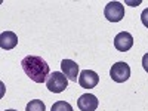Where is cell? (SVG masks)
<instances>
[{"mask_svg": "<svg viewBox=\"0 0 148 111\" xmlns=\"http://www.w3.org/2000/svg\"><path fill=\"white\" fill-rule=\"evenodd\" d=\"M21 67L24 73L34 82V83H46L49 74V64L37 55H28L21 61Z\"/></svg>", "mask_w": 148, "mask_h": 111, "instance_id": "6da1fadb", "label": "cell"}, {"mask_svg": "<svg viewBox=\"0 0 148 111\" xmlns=\"http://www.w3.org/2000/svg\"><path fill=\"white\" fill-rule=\"evenodd\" d=\"M46 88L53 93H61L68 88V79L64 73L53 71L46 80Z\"/></svg>", "mask_w": 148, "mask_h": 111, "instance_id": "7a4b0ae2", "label": "cell"}, {"mask_svg": "<svg viewBox=\"0 0 148 111\" xmlns=\"http://www.w3.org/2000/svg\"><path fill=\"white\" fill-rule=\"evenodd\" d=\"M110 77L116 83L126 82L130 77V67L126 62H123V61L116 62V64H113V67H111V70H110Z\"/></svg>", "mask_w": 148, "mask_h": 111, "instance_id": "3957f363", "label": "cell"}, {"mask_svg": "<svg viewBox=\"0 0 148 111\" xmlns=\"http://www.w3.org/2000/svg\"><path fill=\"white\" fill-rule=\"evenodd\" d=\"M104 15L111 22H119L125 16V6L120 2H110L104 9Z\"/></svg>", "mask_w": 148, "mask_h": 111, "instance_id": "277c9868", "label": "cell"}, {"mask_svg": "<svg viewBox=\"0 0 148 111\" xmlns=\"http://www.w3.org/2000/svg\"><path fill=\"white\" fill-rule=\"evenodd\" d=\"M99 83V76L92 71V70H83L79 76V84L84 89H92L96 88V84Z\"/></svg>", "mask_w": 148, "mask_h": 111, "instance_id": "5b68a950", "label": "cell"}, {"mask_svg": "<svg viewBox=\"0 0 148 111\" xmlns=\"http://www.w3.org/2000/svg\"><path fill=\"white\" fill-rule=\"evenodd\" d=\"M114 46L120 52H127L129 49L133 46V37L127 31H121L114 37Z\"/></svg>", "mask_w": 148, "mask_h": 111, "instance_id": "8992f818", "label": "cell"}, {"mask_svg": "<svg viewBox=\"0 0 148 111\" xmlns=\"http://www.w3.org/2000/svg\"><path fill=\"white\" fill-rule=\"evenodd\" d=\"M61 68L62 73L65 74V77L71 82H77L79 80V64H76L71 59H64L61 62Z\"/></svg>", "mask_w": 148, "mask_h": 111, "instance_id": "52a82bcc", "label": "cell"}, {"mask_svg": "<svg viewBox=\"0 0 148 111\" xmlns=\"http://www.w3.org/2000/svg\"><path fill=\"white\" fill-rule=\"evenodd\" d=\"M98 104L99 102H98L96 96L90 93H84L77 99V107L82 111H95L98 108Z\"/></svg>", "mask_w": 148, "mask_h": 111, "instance_id": "ba28073f", "label": "cell"}, {"mask_svg": "<svg viewBox=\"0 0 148 111\" xmlns=\"http://www.w3.org/2000/svg\"><path fill=\"white\" fill-rule=\"evenodd\" d=\"M18 45V36L12 31H3L0 34V46L5 51H10Z\"/></svg>", "mask_w": 148, "mask_h": 111, "instance_id": "9c48e42d", "label": "cell"}, {"mask_svg": "<svg viewBox=\"0 0 148 111\" xmlns=\"http://www.w3.org/2000/svg\"><path fill=\"white\" fill-rule=\"evenodd\" d=\"M25 111H46V105L40 99H33L27 104Z\"/></svg>", "mask_w": 148, "mask_h": 111, "instance_id": "30bf717a", "label": "cell"}, {"mask_svg": "<svg viewBox=\"0 0 148 111\" xmlns=\"http://www.w3.org/2000/svg\"><path fill=\"white\" fill-rule=\"evenodd\" d=\"M51 111H73V107L67 101H56L52 105V110Z\"/></svg>", "mask_w": 148, "mask_h": 111, "instance_id": "8fae6325", "label": "cell"}, {"mask_svg": "<svg viewBox=\"0 0 148 111\" xmlns=\"http://www.w3.org/2000/svg\"><path fill=\"white\" fill-rule=\"evenodd\" d=\"M141 21H142V24H144V25L148 28V8L142 12V14H141Z\"/></svg>", "mask_w": 148, "mask_h": 111, "instance_id": "7c38bea8", "label": "cell"}, {"mask_svg": "<svg viewBox=\"0 0 148 111\" xmlns=\"http://www.w3.org/2000/svg\"><path fill=\"white\" fill-rule=\"evenodd\" d=\"M142 67H144V70L148 73V52L142 56Z\"/></svg>", "mask_w": 148, "mask_h": 111, "instance_id": "4fadbf2b", "label": "cell"}, {"mask_svg": "<svg viewBox=\"0 0 148 111\" xmlns=\"http://www.w3.org/2000/svg\"><path fill=\"white\" fill-rule=\"evenodd\" d=\"M5 111H16V110H5Z\"/></svg>", "mask_w": 148, "mask_h": 111, "instance_id": "5bb4252c", "label": "cell"}]
</instances>
